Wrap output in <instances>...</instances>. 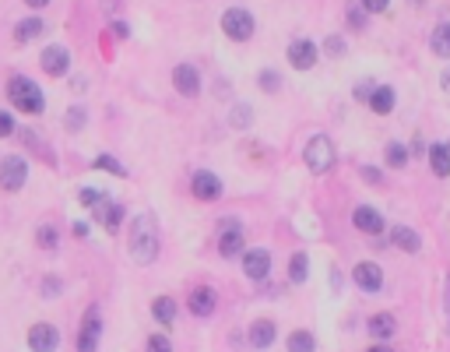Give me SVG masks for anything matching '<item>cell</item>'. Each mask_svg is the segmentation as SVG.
Wrapping results in <instances>:
<instances>
[{
    "label": "cell",
    "mask_w": 450,
    "mask_h": 352,
    "mask_svg": "<svg viewBox=\"0 0 450 352\" xmlns=\"http://www.w3.org/2000/svg\"><path fill=\"white\" fill-rule=\"evenodd\" d=\"M131 257L137 264H152L159 257V222L152 212H141L134 222H131Z\"/></svg>",
    "instance_id": "6da1fadb"
},
{
    "label": "cell",
    "mask_w": 450,
    "mask_h": 352,
    "mask_svg": "<svg viewBox=\"0 0 450 352\" xmlns=\"http://www.w3.org/2000/svg\"><path fill=\"white\" fill-rule=\"evenodd\" d=\"M8 96H11L14 109H21V113H43V109H46V96H43V88H39L36 81L21 78V74L8 81Z\"/></svg>",
    "instance_id": "7a4b0ae2"
},
{
    "label": "cell",
    "mask_w": 450,
    "mask_h": 352,
    "mask_svg": "<svg viewBox=\"0 0 450 352\" xmlns=\"http://www.w3.org/2000/svg\"><path fill=\"white\" fill-rule=\"evenodd\" d=\"M335 159H338V152H335V141L327 138V134H313V138L306 141L303 162H306L310 173H327V169L335 166Z\"/></svg>",
    "instance_id": "3957f363"
},
{
    "label": "cell",
    "mask_w": 450,
    "mask_h": 352,
    "mask_svg": "<svg viewBox=\"0 0 450 352\" xmlns=\"http://www.w3.org/2000/svg\"><path fill=\"white\" fill-rule=\"evenodd\" d=\"M254 28H257V21H254V14H250L247 8H229V11L222 14V32H225L232 43H247V39L254 36Z\"/></svg>",
    "instance_id": "277c9868"
},
{
    "label": "cell",
    "mask_w": 450,
    "mask_h": 352,
    "mask_svg": "<svg viewBox=\"0 0 450 352\" xmlns=\"http://www.w3.org/2000/svg\"><path fill=\"white\" fill-rule=\"evenodd\" d=\"M352 282L359 292H366V296H373V292L383 289V268L376 261H359L355 268H352Z\"/></svg>",
    "instance_id": "5b68a950"
},
{
    "label": "cell",
    "mask_w": 450,
    "mask_h": 352,
    "mask_svg": "<svg viewBox=\"0 0 450 352\" xmlns=\"http://www.w3.org/2000/svg\"><path fill=\"white\" fill-rule=\"evenodd\" d=\"M99 338H102V314L99 307H88L81 320V335H78V352H95Z\"/></svg>",
    "instance_id": "8992f818"
},
{
    "label": "cell",
    "mask_w": 450,
    "mask_h": 352,
    "mask_svg": "<svg viewBox=\"0 0 450 352\" xmlns=\"http://www.w3.org/2000/svg\"><path fill=\"white\" fill-rule=\"evenodd\" d=\"M28 180V162L21 155H8L4 162H0V190H21Z\"/></svg>",
    "instance_id": "52a82bcc"
},
{
    "label": "cell",
    "mask_w": 450,
    "mask_h": 352,
    "mask_svg": "<svg viewBox=\"0 0 450 352\" xmlns=\"http://www.w3.org/2000/svg\"><path fill=\"white\" fill-rule=\"evenodd\" d=\"M247 250V240H243V229H239V222H222V232H218V254L229 261V257H239Z\"/></svg>",
    "instance_id": "ba28073f"
},
{
    "label": "cell",
    "mask_w": 450,
    "mask_h": 352,
    "mask_svg": "<svg viewBox=\"0 0 450 352\" xmlns=\"http://www.w3.org/2000/svg\"><path fill=\"white\" fill-rule=\"evenodd\" d=\"M243 275L250 282H264L271 275V254L264 247H254V250H243Z\"/></svg>",
    "instance_id": "9c48e42d"
},
{
    "label": "cell",
    "mask_w": 450,
    "mask_h": 352,
    "mask_svg": "<svg viewBox=\"0 0 450 352\" xmlns=\"http://www.w3.org/2000/svg\"><path fill=\"white\" fill-rule=\"evenodd\" d=\"M250 349L254 352H267V349H271L275 345V338H278V324H275V320L271 317H257L254 320V324H250Z\"/></svg>",
    "instance_id": "30bf717a"
},
{
    "label": "cell",
    "mask_w": 450,
    "mask_h": 352,
    "mask_svg": "<svg viewBox=\"0 0 450 352\" xmlns=\"http://www.w3.org/2000/svg\"><path fill=\"white\" fill-rule=\"evenodd\" d=\"M190 190H194L197 201H218L222 197V180L212 169H197L194 180H190Z\"/></svg>",
    "instance_id": "8fae6325"
},
{
    "label": "cell",
    "mask_w": 450,
    "mask_h": 352,
    "mask_svg": "<svg viewBox=\"0 0 450 352\" xmlns=\"http://www.w3.org/2000/svg\"><path fill=\"white\" fill-rule=\"evenodd\" d=\"M317 56H320V50H317V43H310V39L289 43V64H292L295 71H313Z\"/></svg>",
    "instance_id": "7c38bea8"
},
{
    "label": "cell",
    "mask_w": 450,
    "mask_h": 352,
    "mask_svg": "<svg viewBox=\"0 0 450 352\" xmlns=\"http://www.w3.org/2000/svg\"><path fill=\"white\" fill-rule=\"evenodd\" d=\"M215 307H218V292H215L212 285H197L190 296H187V310H190L194 317H212Z\"/></svg>",
    "instance_id": "4fadbf2b"
},
{
    "label": "cell",
    "mask_w": 450,
    "mask_h": 352,
    "mask_svg": "<svg viewBox=\"0 0 450 352\" xmlns=\"http://www.w3.org/2000/svg\"><path fill=\"white\" fill-rule=\"evenodd\" d=\"M352 226L359 232H366V236H380V232H383V215L373 208V204H359V208L352 212Z\"/></svg>",
    "instance_id": "5bb4252c"
},
{
    "label": "cell",
    "mask_w": 450,
    "mask_h": 352,
    "mask_svg": "<svg viewBox=\"0 0 450 352\" xmlns=\"http://www.w3.org/2000/svg\"><path fill=\"white\" fill-rule=\"evenodd\" d=\"M60 345V331L53 324H32V331H28V349L32 352H56Z\"/></svg>",
    "instance_id": "9a60e30c"
},
{
    "label": "cell",
    "mask_w": 450,
    "mask_h": 352,
    "mask_svg": "<svg viewBox=\"0 0 450 352\" xmlns=\"http://www.w3.org/2000/svg\"><path fill=\"white\" fill-rule=\"evenodd\" d=\"M43 71L53 78H64L71 71V53L64 46H46L43 50Z\"/></svg>",
    "instance_id": "2e32d148"
},
{
    "label": "cell",
    "mask_w": 450,
    "mask_h": 352,
    "mask_svg": "<svg viewBox=\"0 0 450 352\" xmlns=\"http://www.w3.org/2000/svg\"><path fill=\"white\" fill-rule=\"evenodd\" d=\"M172 85H176L179 96H197L201 92V71L194 64H179L172 71Z\"/></svg>",
    "instance_id": "e0dca14e"
},
{
    "label": "cell",
    "mask_w": 450,
    "mask_h": 352,
    "mask_svg": "<svg viewBox=\"0 0 450 352\" xmlns=\"http://www.w3.org/2000/svg\"><path fill=\"white\" fill-rule=\"evenodd\" d=\"M394 102H398V92H394L391 85H376L373 92H370V99H366V106H370L376 116H387V113L394 109Z\"/></svg>",
    "instance_id": "ac0fdd59"
},
{
    "label": "cell",
    "mask_w": 450,
    "mask_h": 352,
    "mask_svg": "<svg viewBox=\"0 0 450 352\" xmlns=\"http://www.w3.org/2000/svg\"><path fill=\"white\" fill-rule=\"evenodd\" d=\"M366 331H370L376 342H387V338H394L398 320H394V314H373V317L366 320Z\"/></svg>",
    "instance_id": "d6986e66"
},
{
    "label": "cell",
    "mask_w": 450,
    "mask_h": 352,
    "mask_svg": "<svg viewBox=\"0 0 450 352\" xmlns=\"http://www.w3.org/2000/svg\"><path fill=\"white\" fill-rule=\"evenodd\" d=\"M95 219L106 226V232H116L120 229V222H124V204H113V201H99L95 204Z\"/></svg>",
    "instance_id": "ffe728a7"
},
{
    "label": "cell",
    "mask_w": 450,
    "mask_h": 352,
    "mask_svg": "<svg viewBox=\"0 0 450 352\" xmlns=\"http://www.w3.org/2000/svg\"><path fill=\"white\" fill-rule=\"evenodd\" d=\"M391 240H394V247L405 250V254H418V250H423V236H418L415 229H408V226H394V229H391Z\"/></svg>",
    "instance_id": "44dd1931"
},
{
    "label": "cell",
    "mask_w": 450,
    "mask_h": 352,
    "mask_svg": "<svg viewBox=\"0 0 450 352\" xmlns=\"http://www.w3.org/2000/svg\"><path fill=\"white\" fill-rule=\"evenodd\" d=\"M306 278H310V254L306 250H295L289 257V282L292 285H303Z\"/></svg>",
    "instance_id": "7402d4cb"
},
{
    "label": "cell",
    "mask_w": 450,
    "mask_h": 352,
    "mask_svg": "<svg viewBox=\"0 0 450 352\" xmlns=\"http://www.w3.org/2000/svg\"><path fill=\"white\" fill-rule=\"evenodd\" d=\"M176 314H179V307H176V300H172V296H159V300L152 303V317L159 320L162 328H172Z\"/></svg>",
    "instance_id": "603a6c76"
},
{
    "label": "cell",
    "mask_w": 450,
    "mask_h": 352,
    "mask_svg": "<svg viewBox=\"0 0 450 352\" xmlns=\"http://www.w3.org/2000/svg\"><path fill=\"white\" fill-rule=\"evenodd\" d=\"M46 32V25H43V18H25L18 28H14V43L18 46H25V43H32L36 36H43Z\"/></svg>",
    "instance_id": "cb8c5ba5"
},
{
    "label": "cell",
    "mask_w": 450,
    "mask_h": 352,
    "mask_svg": "<svg viewBox=\"0 0 450 352\" xmlns=\"http://www.w3.org/2000/svg\"><path fill=\"white\" fill-rule=\"evenodd\" d=\"M429 50L436 56H450V21H440L429 36Z\"/></svg>",
    "instance_id": "d4e9b609"
},
{
    "label": "cell",
    "mask_w": 450,
    "mask_h": 352,
    "mask_svg": "<svg viewBox=\"0 0 450 352\" xmlns=\"http://www.w3.org/2000/svg\"><path fill=\"white\" fill-rule=\"evenodd\" d=\"M429 166L436 176H450V152H447V144H429Z\"/></svg>",
    "instance_id": "484cf974"
},
{
    "label": "cell",
    "mask_w": 450,
    "mask_h": 352,
    "mask_svg": "<svg viewBox=\"0 0 450 352\" xmlns=\"http://www.w3.org/2000/svg\"><path fill=\"white\" fill-rule=\"evenodd\" d=\"M285 349H289V352H317V338H313L310 331L299 328V331H292V335H289Z\"/></svg>",
    "instance_id": "4316f807"
},
{
    "label": "cell",
    "mask_w": 450,
    "mask_h": 352,
    "mask_svg": "<svg viewBox=\"0 0 450 352\" xmlns=\"http://www.w3.org/2000/svg\"><path fill=\"white\" fill-rule=\"evenodd\" d=\"M383 159H387V166H394V169H405L412 155H408V148H405V144L391 141V144H387V152H383Z\"/></svg>",
    "instance_id": "83f0119b"
},
{
    "label": "cell",
    "mask_w": 450,
    "mask_h": 352,
    "mask_svg": "<svg viewBox=\"0 0 450 352\" xmlns=\"http://www.w3.org/2000/svg\"><path fill=\"white\" fill-rule=\"evenodd\" d=\"M36 240H39V247H46V250H56V243H60V236H56L53 226H39V229H36Z\"/></svg>",
    "instance_id": "f1b7e54d"
},
{
    "label": "cell",
    "mask_w": 450,
    "mask_h": 352,
    "mask_svg": "<svg viewBox=\"0 0 450 352\" xmlns=\"http://www.w3.org/2000/svg\"><path fill=\"white\" fill-rule=\"evenodd\" d=\"M95 169H106V173H116V176H127V169L124 166H120L113 155H95V162H92Z\"/></svg>",
    "instance_id": "f546056e"
},
{
    "label": "cell",
    "mask_w": 450,
    "mask_h": 352,
    "mask_svg": "<svg viewBox=\"0 0 450 352\" xmlns=\"http://www.w3.org/2000/svg\"><path fill=\"white\" fill-rule=\"evenodd\" d=\"M39 289H43V296H46V300H56V296H60V289H64V282H60L56 275H46Z\"/></svg>",
    "instance_id": "4dcf8cb0"
},
{
    "label": "cell",
    "mask_w": 450,
    "mask_h": 352,
    "mask_svg": "<svg viewBox=\"0 0 450 352\" xmlns=\"http://www.w3.org/2000/svg\"><path fill=\"white\" fill-rule=\"evenodd\" d=\"M85 120H88L85 106H71V109H67V127H71V131H81V127H85Z\"/></svg>",
    "instance_id": "1f68e13d"
},
{
    "label": "cell",
    "mask_w": 450,
    "mask_h": 352,
    "mask_svg": "<svg viewBox=\"0 0 450 352\" xmlns=\"http://www.w3.org/2000/svg\"><path fill=\"white\" fill-rule=\"evenodd\" d=\"M148 352H172V342L166 335H152L148 338Z\"/></svg>",
    "instance_id": "d6a6232c"
},
{
    "label": "cell",
    "mask_w": 450,
    "mask_h": 352,
    "mask_svg": "<svg viewBox=\"0 0 450 352\" xmlns=\"http://www.w3.org/2000/svg\"><path fill=\"white\" fill-rule=\"evenodd\" d=\"M78 197H81V204H85V208H95V204L102 201V190H92V187H85V190H81Z\"/></svg>",
    "instance_id": "836d02e7"
},
{
    "label": "cell",
    "mask_w": 450,
    "mask_h": 352,
    "mask_svg": "<svg viewBox=\"0 0 450 352\" xmlns=\"http://www.w3.org/2000/svg\"><path fill=\"white\" fill-rule=\"evenodd\" d=\"M278 85H282V81H278L275 71H260V88H264V92H275Z\"/></svg>",
    "instance_id": "e575fe53"
},
{
    "label": "cell",
    "mask_w": 450,
    "mask_h": 352,
    "mask_svg": "<svg viewBox=\"0 0 450 352\" xmlns=\"http://www.w3.org/2000/svg\"><path fill=\"white\" fill-rule=\"evenodd\" d=\"M14 134V116L0 109V138H11Z\"/></svg>",
    "instance_id": "d590c367"
},
{
    "label": "cell",
    "mask_w": 450,
    "mask_h": 352,
    "mask_svg": "<svg viewBox=\"0 0 450 352\" xmlns=\"http://www.w3.org/2000/svg\"><path fill=\"white\" fill-rule=\"evenodd\" d=\"M327 56H341L345 53V39H338V36H331V39H327Z\"/></svg>",
    "instance_id": "8d00e7d4"
},
{
    "label": "cell",
    "mask_w": 450,
    "mask_h": 352,
    "mask_svg": "<svg viewBox=\"0 0 450 352\" xmlns=\"http://www.w3.org/2000/svg\"><path fill=\"white\" fill-rule=\"evenodd\" d=\"M359 4H363L370 14H380V11H387V4H391V0H359Z\"/></svg>",
    "instance_id": "74e56055"
},
{
    "label": "cell",
    "mask_w": 450,
    "mask_h": 352,
    "mask_svg": "<svg viewBox=\"0 0 450 352\" xmlns=\"http://www.w3.org/2000/svg\"><path fill=\"white\" fill-rule=\"evenodd\" d=\"M363 180H370L373 187H380V184H383V176H380V169H373V166H363Z\"/></svg>",
    "instance_id": "f35d334b"
},
{
    "label": "cell",
    "mask_w": 450,
    "mask_h": 352,
    "mask_svg": "<svg viewBox=\"0 0 450 352\" xmlns=\"http://www.w3.org/2000/svg\"><path fill=\"white\" fill-rule=\"evenodd\" d=\"M373 88H376L373 81H359V85H355V96H359V99L366 102V99H370V92H373Z\"/></svg>",
    "instance_id": "ab89813d"
},
{
    "label": "cell",
    "mask_w": 450,
    "mask_h": 352,
    "mask_svg": "<svg viewBox=\"0 0 450 352\" xmlns=\"http://www.w3.org/2000/svg\"><path fill=\"white\" fill-rule=\"evenodd\" d=\"M341 285H345L341 272H338V268H331V289H335V292H341Z\"/></svg>",
    "instance_id": "60d3db41"
},
{
    "label": "cell",
    "mask_w": 450,
    "mask_h": 352,
    "mask_svg": "<svg viewBox=\"0 0 450 352\" xmlns=\"http://www.w3.org/2000/svg\"><path fill=\"white\" fill-rule=\"evenodd\" d=\"M348 21H352V28H359V25H363V18H359V8H355V4L348 8Z\"/></svg>",
    "instance_id": "b9f144b4"
},
{
    "label": "cell",
    "mask_w": 450,
    "mask_h": 352,
    "mask_svg": "<svg viewBox=\"0 0 450 352\" xmlns=\"http://www.w3.org/2000/svg\"><path fill=\"white\" fill-rule=\"evenodd\" d=\"M113 32H116L120 39H127V36H131V28H127L124 21H116V25H113Z\"/></svg>",
    "instance_id": "7bdbcfd3"
},
{
    "label": "cell",
    "mask_w": 450,
    "mask_h": 352,
    "mask_svg": "<svg viewBox=\"0 0 450 352\" xmlns=\"http://www.w3.org/2000/svg\"><path fill=\"white\" fill-rule=\"evenodd\" d=\"M366 352H394V349H391V345H387V342H376V345H370Z\"/></svg>",
    "instance_id": "ee69618b"
},
{
    "label": "cell",
    "mask_w": 450,
    "mask_h": 352,
    "mask_svg": "<svg viewBox=\"0 0 450 352\" xmlns=\"http://www.w3.org/2000/svg\"><path fill=\"white\" fill-rule=\"evenodd\" d=\"M412 152H415V155H423V152H426V144H423V138H415V144H412ZM412 152H408V155H412Z\"/></svg>",
    "instance_id": "f6af8a7d"
},
{
    "label": "cell",
    "mask_w": 450,
    "mask_h": 352,
    "mask_svg": "<svg viewBox=\"0 0 450 352\" xmlns=\"http://www.w3.org/2000/svg\"><path fill=\"white\" fill-rule=\"evenodd\" d=\"M440 88H447V92H450V67L440 74Z\"/></svg>",
    "instance_id": "bcb514c9"
},
{
    "label": "cell",
    "mask_w": 450,
    "mask_h": 352,
    "mask_svg": "<svg viewBox=\"0 0 450 352\" xmlns=\"http://www.w3.org/2000/svg\"><path fill=\"white\" fill-rule=\"evenodd\" d=\"M49 4V0H28V8H32V11H43Z\"/></svg>",
    "instance_id": "7dc6e473"
},
{
    "label": "cell",
    "mask_w": 450,
    "mask_h": 352,
    "mask_svg": "<svg viewBox=\"0 0 450 352\" xmlns=\"http://www.w3.org/2000/svg\"><path fill=\"white\" fill-rule=\"evenodd\" d=\"M447 314H450V285H447Z\"/></svg>",
    "instance_id": "c3c4849f"
},
{
    "label": "cell",
    "mask_w": 450,
    "mask_h": 352,
    "mask_svg": "<svg viewBox=\"0 0 450 352\" xmlns=\"http://www.w3.org/2000/svg\"><path fill=\"white\" fill-rule=\"evenodd\" d=\"M447 152H450V144H447Z\"/></svg>",
    "instance_id": "681fc988"
}]
</instances>
